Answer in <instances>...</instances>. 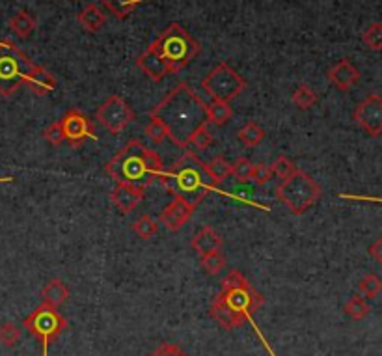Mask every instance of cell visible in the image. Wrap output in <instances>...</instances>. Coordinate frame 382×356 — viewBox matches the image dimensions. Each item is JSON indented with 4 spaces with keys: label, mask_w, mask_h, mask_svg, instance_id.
Here are the masks:
<instances>
[{
    "label": "cell",
    "mask_w": 382,
    "mask_h": 356,
    "mask_svg": "<svg viewBox=\"0 0 382 356\" xmlns=\"http://www.w3.org/2000/svg\"><path fill=\"white\" fill-rule=\"evenodd\" d=\"M199 265H202L205 275L216 276L226 269V258H224L220 250H216V252H211V254L199 256Z\"/></svg>",
    "instance_id": "26"
},
{
    "label": "cell",
    "mask_w": 382,
    "mask_h": 356,
    "mask_svg": "<svg viewBox=\"0 0 382 356\" xmlns=\"http://www.w3.org/2000/svg\"><path fill=\"white\" fill-rule=\"evenodd\" d=\"M252 172H253V162H250L248 159L241 157L235 162H232V176H235L237 181L241 183H246V181H252Z\"/></svg>",
    "instance_id": "36"
},
{
    "label": "cell",
    "mask_w": 382,
    "mask_h": 356,
    "mask_svg": "<svg viewBox=\"0 0 382 356\" xmlns=\"http://www.w3.org/2000/svg\"><path fill=\"white\" fill-rule=\"evenodd\" d=\"M291 101H293V105L296 108H301V110H310V108L317 105L319 98L317 93L313 92V88H310L308 84H301V86H296L293 90Z\"/></svg>",
    "instance_id": "24"
},
{
    "label": "cell",
    "mask_w": 382,
    "mask_h": 356,
    "mask_svg": "<svg viewBox=\"0 0 382 356\" xmlns=\"http://www.w3.org/2000/svg\"><path fill=\"white\" fill-rule=\"evenodd\" d=\"M8 25H10L11 32L15 34L17 38L27 39L34 34L36 27H38V21H36V19H34V15H30L28 11L19 10L15 15H11V19L8 21Z\"/></svg>",
    "instance_id": "20"
},
{
    "label": "cell",
    "mask_w": 382,
    "mask_h": 356,
    "mask_svg": "<svg viewBox=\"0 0 382 356\" xmlns=\"http://www.w3.org/2000/svg\"><path fill=\"white\" fill-rule=\"evenodd\" d=\"M199 86L205 90V93H209L213 101L230 103L246 90V81L232 65L220 62L199 81Z\"/></svg>",
    "instance_id": "7"
},
{
    "label": "cell",
    "mask_w": 382,
    "mask_h": 356,
    "mask_svg": "<svg viewBox=\"0 0 382 356\" xmlns=\"http://www.w3.org/2000/svg\"><path fill=\"white\" fill-rule=\"evenodd\" d=\"M211 317L215 319L216 323L220 324L224 330H235V329H241L242 324L246 323L244 319L239 315V313H235L232 310V308L228 306L224 301H222L218 295L215 297V301H213V304H211Z\"/></svg>",
    "instance_id": "16"
},
{
    "label": "cell",
    "mask_w": 382,
    "mask_h": 356,
    "mask_svg": "<svg viewBox=\"0 0 382 356\" xmlns=\"http://www.w3.org/2000/svg\"><path fill=\"white\" fill-rule=\"evenodd\" d=\"M319 196H321V187L304 170H296L276 189V198L286 205L291 215H304L319 200Z\"/></svg>",
    "instance_id": "6"
},
{
    "label": "cell",
    "mask_w": 382,
    "mask_h": 356,
    "mask_svg": "<svg viewBox=\"0 0 382 356\" xmlns=\"http://www.w3.org/2000/svg\"><path fill=\"white\" fill-rule=\"evenodd\" d=\"M356 124L369 136L382 135V98L377 93L367 95L355 110Z\"/></svg>",
    "instance_id": "11"
},
{
    "label": "cell",
    "mask_w": 382,
    "mask_h": 356,
    "mask_svg": "<svg viewBox=\"0 0 382 356\" xmlns=\"http://www.w3.org/2000/svg\"><path fill=\"white\" fill-rule=\"evenodd\" d=\"M27 86L34 95L44 98V95H48V93H53L56 90V79H54L51 71H47L45 67L36 64L32 75L28 77Z\"/></svg>",
    "instance_id": "17"
},
{
    "label": "cell",
    "mask_w": 382,
    "mask_h": 356,
    "mask_svg": "<svg viewBox=\"0 0 382 356\" xmlns=\"http://www.w3.org/2000/svg\"><path fill=\"white\" fill-rule=\"evenodd\" d=\"M145 135L153 144H162L164 140H168V131L166 127L162 125V121L155 116L150 114V124L145 125Z\"/></svg>",
    "instance_id": "34"
},
{
    "label": "cell",
    "mask_w": 382,
    "mask_h": 356,
    "mask_svg": "<svg viewBox=\"0 0 382 356\" xmlns=\"http://www.w3.org/2000/svg\"><path fill=\"white\" fill-rule=\"evenodd\" d=\"M205 107L207 103L202 101V98L187 82H179L151 110V116L161 119L162 125L166 127L168 140H172V144L178 147H189L190 135L207 121Z\"/></svg>",
    "instance_id": "1"
},
{
    "label": "cell",
    "mask_w": 382,
    "mask_h": 356,
    "mask_svg": "<svg viewBox=\"0 0 382 356\" xmlns=\"http://www.w3.org/2000/svg\"><path fill=\"white\" fill-rule=\"evenodd\" d=\"M369 310H371V308H369V304L366 303V298L362 297V295H353L343 306V312L347 313V317H350L353 321H362L364 317H367Z\"/></svg>",
    "instance_id": "27"
},
{
    "label": "cell",
    "mask_w": 382,
    "mask_h": 356,
    "mask_svg": "<svg viewBox=\"0 0 382 356\" xmlns=\"http://www.w3.org/2000/svg\"><path fill=\"white\" fill-rule=\"evenodd\" d=\"M369 256H371L377 263H382V237L377 239V241L369 246Z\"/></svg>",
    "instance_id": "41"
},
{
    "label": "cell",
    "mask_w": 382,
    "mask_h": 356,
    "mask_svg": "<svg viewBox=\"0 0 382 356\" xmlns=\"http://www.w3.org/2000/svg\"><path fill=\"white\" fill-rule=\"evenodd\" d=\"M70 298V287L65 286L64 282L58 280V278H54L44 287V291H41V304L51 308H58L65 303Z\"/></svg>",
    "instance_id": "19"
},
{
    "label": "cell",
    "mask_w": 382,
    "mask_h": 356,
    "mask_svg": "<svg viewBox=\"0 0 382 356\" xmlns=\"http://www.w3.org/2000/svg\"><path fill=\"white\" fill-rule=\"evenodd\" d=\"M147 356H187L176 343H161L155 351Z\"/></svg>",
    "instance_id": "40"
},
{
    "label": "cell",
    "mask_w": 382,
    "mask_h": 356,
    "mask_svg": "<svg viewBox=\"0 0 382 356\" xmlns=\"http://www.w3.org/2000/svg\"><path fill=\"white\" fill-rule=\"evenodd\" d=\"M159 181L168 195L181 196V198L196 205L209 192H218V195L233 198L232 195H228V192L218 189L216 185L211 183L209 176L205 172V162L199 161L198 155L190 150L185 152V155L170 170H164L159 176Z\"/></svg>",
    "instance_id": "3"
},
{
    "label": "cell",
    "mask_w": 382,
    "mask_h": 356,
    "mask_svg": "<svg viewBox=\"0 0 382 356\" xmlns=\"http://www.w3.org/2000/svg\"><path fill=\"white\" fill-rule=\"evenodd\" d=\"M21 329L15 323H2L0 324V343L8 349L15 347L21 341Z\"/></svg>",
    "instance_id": "33"
},
{
    "label": "cell",
    "mask_w": 382,
    "mask_h": 356,
    "mask_svg": "<svg viewBox=\"0 0 382 356\" xmlns=\"http://www.w3.org/2000/svg\"><path fill=\"white\" fill-rule=\"evenodd\" d=\"M97 121L112 135H119L121 131H125L133 124L135 119V112L133 108L125 103L124 98L119 95H110L101 103V107L97 108L96 112Z\"/></svg>",
    "instance_id": "9"
},
{
    "label": "cell",
    "mask_w": 382,
    "mask_h": 356,
    "mask_svg": "<svg viewBox=\"0 0 382 356\" xmlns=\"http://www.w3.org/2000/svg\"><path fill=\"white\" fill-rule=\"evenodd\" d=\"M362 41L367 49L382 51V22H371L362 34Z\"/></svg>",
    "instance_id": "32"
},
{
    "label": "cell",
    "mask_w": 382,
    "mask_h": 356,
    "mask_svg": "<svg viewBox=\"0 0 382 356\" xmlns=\"http://www.w3.org/2000/svg\"><path fill=\"white\" fill-rule=\"evenodd\" d=\"M22 327L27 329L28 334H32L34 338H38L41 341L44 356H48V345L64 332L67 323H65V319L60 315L56 308L41 304L28 317H25Z\"/></svg>",
    "instance_id": "8"
},
{
    "label": "cell",
    "mask_w": 382,
    "mask_h": 356,
    "mask_svg": "<svg viewBox=\"0 0 382 356\" xmlns=\"http://www.w3.org/2000/svg\"><path fill=\"white\" fill-rule=\"evenodd\" d=\"M79 22L81 27L90 34H96L101 30V27L107 22V17L97 4H88L84 10L79 13Z\"/></svg>",
    "instance_id": "21"
},
{
    "label": "cell",
    "mask_w": 382,
    "mask_h": 356,
    "mask_svg": "<svg viewBox=\"0 0 382 356\" xmlns=\"http://www.w3.org/2000/svg\"><path fill=\"white\" fill-rule=\"evenodd\" d=\"M246 278L242 275L241 270H230L226 276H224V280H222V289L220 291H226V289H233V287L244 286L246 284Z\"/></svg>",
    "instance_id": "39"
},
{
    "label": "cell",
    "mask_w": 382,
    "mask_h": 356,
    "mask_svg": "<svg viewBox=\"0 0 382 356\" xmlns=\"http://www.w3.org/2000/svg\"><path fill=\"white\" fill-rule=\"evenodd\" d=\"M329 81L338 88L339 92H349L356 82L360 81V71L350 64L349 60H339L327 73Z\"/></svg>",
    "instance_id": "14"
},
{
    "label": "cell",
    "mask_w": 382,
    "mask_h": 356,
    "mask_svg": "<svg viewBox=\"0 0 382 356\" xmlns=\"http://www.w3.org/2000/svg\"><path fill=\"white\" fill-rule=\"evenodd\" d=\"M64 129L65 142H70L73 147L82 146L86 140H97L96 129L86 114H82L79 108H71L64 118L60 119Z\"/></svg>",
    "instance_id": "10"
},
{
    "label": "cell",
    "mask_w": 382,
    "mask_h": 356,
    "mask_svg": "<svg viewBox=\"0 0 382 356\" xmlns=\"http://www.w3.org/2000/svg\"><path fill=\"white\" fill-rule=\"evenodd\" d=\"M105 170L116 183L145 189L164 172V162L159 153L147 150L140 140H131L107 162Z\"/></svg>",
    "instance_id": "2"
},
{
    "label": "cell",
    "mask_w": 382,
    "mask_h": 356,
    "mask_svg": "<svg viewBox=\"0 0 382 356\" xmlns=\"http://www.w3.org/2000/svg\"><path fill=\"white\" fill-rule=\"evenodd\" d=\"M144 190L140 187H135V185H125V183H116V187L110 192V200L116 205V209L121 213V215H129L131 211L136 209V205L140 204L142 198H144Z\"/></svg>",
    "instance_id": "13"
},
{
    "label": "cell",
    "mask_w": 382,
    "mask_h": 356,
    "mask_svg": "<svg viewBox=\"0 0 382 356\" xmlns=\"http://www.w3.org/2000/svg\"><path fill=\"white\" fill-rule=\"evenodd\" d=\"M358 293L364 298H375L382 293V280L377 275H366L358 282Z\"/></svg>",
    "instance_id": "30"
},
{
    "label": "cell",
    "mask_w": 382,
    "mask_h": 356,
    "mask_svg": "<svg viewBox=\"0 0 382 356\" xmlns=\"http://www.w3.org/2000/svg\"><path fill=\"white\" fill-rule=\"evenodd\" d=\"M275 178V173L270 170L269 164H253V172H252V181L258 187H263Z\"/></svg>",
    "instance_id": "38"
},
{
    "label": "cell",
    "mask_w": 382,
    "mask_h": 356,
    "mask_svg": "<svg viewBox=\"0 0 382 356\" xmlns=\"http://www.w3.org/2000/svg\"><path fill=\"white\" fill-rule=\"evenodd\" d=\"M101 2L116 19L124 21L135 11V8L140 4L142 0H101Z\"/></svg>",
    "instance_id": "25"
},
{
    "label": "cell",
    "mask_w": 382,
    "mask_h": 356,
    "mask_svg": "<svg viewBox=\"0 0 382 356\" xmlns=\"http://www.w3.org/2000/svg\"><path fill=\"white\" fill-rule=\"evenodd\" d=\"M34 67L36 64L13 41H0V95L11 98L22 86H27Z\"/></svg>",
    "instance_id": "5"
},
{
    "label": "cell",
    "mask_w": 382,
    "mask_h": 356,
    "mask_svg": "<svg viewBox=\"0 0 382 356\" xmlns=\"http://www.w3.org/2000/svg\"><path fill=\"white\" fill-rule=\"evenodd\" d=\"M205 172L209 176L211 183L220 185L232 176V162L226 161L222 155H218L213 161L205 162Z\"/></svg>",
    "instance_id": "23"
},
{
    "label": "cell",
    "mask_w": 382,
    "mask_h": 356,
    "mask_svg": "<svg viewBox=\"0 0 382 356\" xmlns=\"http://www.w3.org/2000/svg\"><path fill=\"white\" fill-rule=\"evenodd\" d=\"M270 170H272V173H275L276 178H280L282 181H284V179H287L289 176H293L298 168H296L295 162L291 161V159H287L286 155H280L272 164H270Z\"/></svg>",
    "instance_id": "35"
},
{
    "label": "cell",
    "mask_w": 382,
    "mask_h": 356,
    "mask_svg": "<svg viewBox=\"0 0 382 356\" xmlns=\"http://www.w3.org/2000/svg\"><path fill=\"white\" fill-rule=\"evenodd\" d=\"M133 232L138 235L140 239H151L155 237L157 232H159V222L150 215L138 216L135 222H133Z\"/></svg>",
    "instance_id": "29"
},
{
    "label": "cell",
    "mask_w": 382,
    "mask_h": 356,
    "mask_svg": "<svg viewBox=\"0 0 382 356\" xmlns=\"http://www.w3.org/2000/svg\"><path fill=\"white\" fill-rule=\"evenodd\" d=\"M211 144H213V135H211L209 131V124L205 121V124L199 125L198 129L190 135L189 146H194L199 152H205V150H209Z\"/></svg>",
    "instance_id": "31"
},
{
    "label": "cell",
    "mask_w": 382,
    "mask_h": 356,
    "mask_svg": "<svg viewBox=\"0 0 382 356\" xmlns=\"http://www.w3.org/2000/svg\"><path fill=\"white\" fill-rule=\"evenodd\" d=\"M136 67L144 73L145 77H150L153 82H161L166 75H170V70H168L166 62L157 54V51L153 47H147L144 53L136 58Z\"/></svg>",
    "instance_id": "15"
},
{
    "label": "cell",
    "mask_w": 382,
    "mask_h": 356,
    "mask_svg": "<svg viewBox=\"0 0 382 356\" xmlns=\"http://www.w3.org/2000/svg\"><path fill=\"white\" fill-rule=\"evenodd\" d=\"M205 114H207V124L215 125V127H224V125L230 124L233 110L230 107V103L211 101L205 107Z\"/></svg>",
    "instance_id": "22"
},
{
    "label": "cell",
    "mask_w": 382,
    "mask_h": 356,
    "mask_svg": "<svg viewBox=\"0 0 382 356\" xmlns=\"http://www.w3.org/2000/svg\"><path fill=\"white\" fill-rule=\"evenodd\" d=\"M222 237L213 230L211 226L199 228L196 235L192 237V249L196 254L205 256L211 254V252H216V250L222 249Z\"/></svg>",
    "instance_id": "18"
},
{
    "label": "cell",
    "mask_w": 382,
    "mask_h": 356,
    "mask_svg": "<svg viewBox=\"0 0 382 356\" xmlns=\"http://www.w3.org/2000/svg\"><path fill=\"white\" fill-rule=\"evenodd\" d=\"M45 140L51 142L53 146H60V144H64L65 136H64V129H62V124L60 121H53V124L48 125L47 129L44 131Z\"/></svg>",
    "instance_id": "37"
},
{
    "label": "cell",
    "mask_w": 382,
    "mask_h": 356,
    "mask_svg": "<svg viewBox=\"0 0 382 356\" xmlns=\"http://www.w3.org/2000/svg\"><path fill=\"white\" fill-rule=\"evenodd\" d=\"M239 140L244 144L246 147H256L259 142L265 138V131L261 125H258L256 121H248L241 131H239Z\"/></svg>",
    "instance_id": "28"
},
{
    "label": "cell",
    "mask_w": 382,
    "mask_h": 356,
    "mask_svg": "<svg viewBox=\"0 0 382 356\" xmlns=\"http://www.w3.org/2000/svg\"><path fill=\"white\" fill-rule=\"evenodd\" d=\"M151 47L166 62L170 73H178L185 65H189L190 60L196 58L202 49L198 41L179 22H172L164 28Z\"/></svg>",
    "instance_id": "4"
},
{
    "label": "cell",
    "mask_w": 382,
    "mask_h": 356,
    "mask_svg": "<svg viewBox=\"0 0 382 356\" xmlns=\"http://www.w3.org/2000/svg\"><path fill=\"white\" fill-rule=\"evenodd\" d=\"M194 209H196V204L185 200L181 196H173V200L162 209L159 220L170 232H179L190 220V216L194 215Z\"/></svg>",
    "instance_id": "12"
},
{
    "label": "cell",
    "mask_w": 382,
    "mask_h": 356,
    "mask_svg": "<svg viewBox=\"0 0 382 356\" xmlns=\"http://www.w3.org/2000/svg\"><path fill=\"white\" fill-rule=\"evenodd\" d=\"M13 181H15V178H11V176L0 178V185H2V183H13Z\"/></svg>",
    "instance_id": "42"
}]
</instances>
